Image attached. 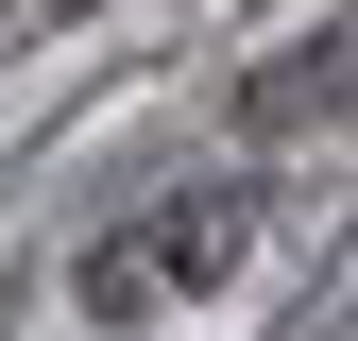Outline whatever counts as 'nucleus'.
<instances>
[{
	"mask_svg": "<svg viewBox=\"0 0 358 341\" xmlns=\"http://www.w3.org/2000/svg\"><path fill=\"white\" fill-rule=\"evenodd\" d=\"M205 256H222V205H171V222H137V239H103V256H85V307H103V324H137L154 290H188V273H205Z\"/></svg>",
	"mask_w": 358,
	"mask_h": 341,
	"instance_id": "1",
	"label": "nucleus"
}]
</instances>
